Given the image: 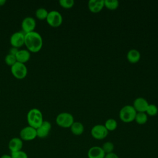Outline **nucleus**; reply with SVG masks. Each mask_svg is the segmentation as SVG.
<instances>
[{"instance_id": "nucleus-1", "label": "nucleus", "mask_w": 158, "mask_h": 158, "mask_svg": "<svg viewBox=\"0 0 158 158\" xmlns=\"http://www.w3.org/2000/svg\"><path fill=\"white\" fill-rule=\"evenodd\" d=\"M43 38L37 31H33L25 34V43L27 49L30 52H38L43 47Z\"/></svg>"}, {"instance_id": "nucleus-2", "label": "nucleus", "mask_w": 158, "mask_h": 158, "mask_svg": "<svg viewBox=\"0 0 158 158\" xmlns=\"http://www.w3.org/2000/svg\"><path fill=\"white\" fill-rule=\"evenodd\" d=\"M27 120L29 126L36 129L44 121L43 114L38 109L32 108L27 113Z\"/></svg>"}, {"instance_id": "nucleus-3", "label": "nucleus", "mask_w": 158, "mask_h": 158, "mask_svg": "<svg viewBox=\"0 0 158 158\" xmlns=\"http://www.w3.org/2000/svg\"><path fill=\"white\" fill-rule=\"evenodd\" d=\"M136 111L131 105L123 106L119 112V118L124 123H130L135 120Z\"/></svg>"}, {"instance_id": "nucleus-4", "label": "nucleus", "mask_w": 158, "mask_h": 158, "mask_svg": "<svg viewBox=\"0 0 158 158\" xmlns=\"http://www.w3.org/2000/svg\"><path fill=\"white\" fill-rule=\"evenodd\" d=\"M56 122L60 127L67 128H70L74 122V118L70 113L61 112L57 115Z\"/></svg>"}, {"instance_id": "nucleus-5", "label": "nucleus", "mask_w": 158, "mask_h": 158, "mask_svg": "<svg viewBox=\"0 0 158 158\" xmlns=\"http://www.w3.org/2000/svg\"><path fill=\"white\" fill-rule=\"evenodd\" d=\"M10 72L15 78L22 80L26 77L28 70L25 64L17 62L15 64L10 67Z\"/></svg>"}, {"instance_id": "nucleus-6", "label": "nucleus", "mask_w": 158, "mask_h": 158, "mask_svg": "<svg viewBox=\"0 0 158 158\" xmlns=\"http://www.w3.org/2000/svg\"><path fill=\"white\" fill-rule=\"evenodd\" d=\"M46 20L49 26L56 28L62 25L63 18L59 12L54 10L48 12Z\"/></svg>"}, {"instance_id": "nucleus-7", "label": "nucleus", "mask_w": 158, "mask_h": 158, "mask_svg": "<svg viewBox=\"0 0 158 158\" xmlns=\"http://www.w3.org/2000/svg\"><path fill=\"white\" fill-rule=\"evenodd\" d=\"M109 131L104 125L98 124L93 127L91 130V135L96 139L101 140L107 137Z\"/></svg>"}, {"instance_id": "nucleus-8", "label": "nucleus", "mask_w": 158, "mask_h": 158, "mask_svg": "<svg viewBox=\"0 0 158 158\" xmlns=\"http://www.w3.org/2000/svg\"><path fill=\"white\" fill-rule=\"evenodd\" d=\"M36 137L37 134L36 129L29 125L23 128L20 131V138L22 141H32Z\"/></svg>"}, {"instance_id": "nucleus-9", "label": "nucleus", "mask_w": 158, "mask_h": 158, "mask_svg": "<svg viewBox=\"0 0 158 158\" xmlns=\"http://www.w3.org/2000/svg\"><path fill=\"white\" fill-rule=\"evenodd\" d=\"M10 43L12 47L18 49L22 47L25 43V33L22 31H19L12 33L10 37Z\"/></svg>"}, {"instance_id": "nucleus-10", "label": "nucleus", "mask_w": 158, "mask_h": 158, "mask_svg": "<svg viewBox=\"0 0 158 158\" xmlns=\"http://www.w3.org/2000/svg\"><path fill=\"white\" fill-rule=\"evenodd\" d=\"M36 20L32 17H27L24 18L21 23L22 31L25 34L35 31L36 28Z\"/></svg>"}, {"instance_id": "nucleus-11", "label": "nucleus", "mask_w": 158, "mask_h": 158, "mask_svg": "<svg viewBox=\"0 0 158 158\" xmlns=\"http://www.w3.org/2000/svg\"><path fill=\"white\" fill-rule=\"evenodd\" d=\"M51 124L49 121L44 120L41 125L36 129L37 137L40 138H45L47 137L51 131Z\"/></svg>"}, {"instance_id": "nucleus-12", "label": "nucleus", "mask_w": 158, "mask_h": 158, "mask_svg": "<svg viewBox=\"0 0 158 158\" xmlns=\"http://www.w3.org/2000/svg\"><path fill=\"white\" fill-rule=\"evenodd\" d=\"M149 103L147 100L143 98L139 97L135 99L133 107L136 112H146Z\"/></svg>"}, {"instance_id": "nucleus-13", "label": "nucleus", "mask_w": 158, "mask_h": 158, "mask_svg": "<svg viewBox=\"0 0 158 158\" xmlns=\"http://www.w3.org/2000/svg\"><path fill=\"white\" fill-rule=\"evenodd\" d=\"M105 155L101 146H99L91 147L87 152L88 158H104Z\"/></svg>"}, {"instance_id": "nucleus-14", "label": "nucleus", "mask_w": 158, "mask_h": 158, "mask_svg": "<svg viewBox=\"0 0 158 158\" xmlns=\"http://www.w3.org/2000/svg\"><path fill=\"white\" fill-rule=\"evenodd\" d=\"M88 9L93 13H98L104 7V0H89L88 3Z\"/></svg>"}, {"instance_id": "nucleus-15", "label": "nucleus", "mask_w": 158, "mask_h": 158, "mask_svg": "<svg viewBox=\"0 0 158 158\" xmlns=\"http://www.w3.org/2000/svg\"><path fill=\"white\" fill-rule=\"evenodd\" d=\"M23 148V141L18 137H14L10 139L8 143V148L10 152L21 151Z\"/></svg>"}, {"instance_id": "nucleus-16", "label": "nucleus", "mask_w": 158, "mask_h": 158, "mask_svg": "<svg viewBox=\"0 0 158 158\" xmlns=\"http://www.w3.org/2000/svg\"><path fill=\"white\" fill-rule=\"evenodd\" d=\"M30 52L27 49H19L15 55L17 61L22 64L27 62L30 60Z\"/></svg>"}, {"instance_id": "nucleus-17", "label": "nucleus", "mask_w": 158, "mask_h": 158, "mask_svg": "<svg viewBox=\"0 0 158 158\" xmlns=\"http://www.w3.org/2000/svg\"><path fill=\"white\" fill-rule=\"evenodd\" d=\"M127 58L129 62L131 64H135L139 62L141 58L140 52L135 49H132L128 51L127 54Z\"/></svg>"}, {"instance_id": "nucleus-18", "label": "nucleus", "mask_w": 158, "mask_h": 158, "mask_svg": "<svg viewBox=\"0 0 158 158\" xmlns=\"http://www.w3.org/2000/svg\"><path fill=\"white\" fill-rule=\"evenodd\" d=\"M72 133L75 136H80L84 132V126L80 122H74L70 127Z\"/></svg>"}, {"instance_id": "nucleus-19", "label": "nucleus", "mask_w": 158, "mask_h": 158, "mask_svg": "<svg viewBox=\"0 0 158 158\" xmlns=\"http://www.w3.org/2000/svg\"><path fill=\"white\" fill-rule=\"evenodd\" d=\"M135 121L139 125H144L148 121V115L146 112H137Z\"/></svg>"}, {"instance_id": "nucleus-20", "label": "nucleus", "mask_w": 158, "mask_h": 158, "mask_svg": "<svg viewBox=\"0 0 158 158\" xmlns=\"http://www.w3.org/2000/svg\"><path fill=\"white\" fill-rule=\"evenodd\" d=\"M48 11L43 7H40L36 9L35 11V16L36 17L40 20H46L48 14Z\"/></svg>"}, {"instance_id": "nucleus-21", "label": "nucleus", "mask_w": 158, "mask_h": 158, "mask_svg": "<svg viewBox=\"0 0 158 158\" xmlns=\"http://www.w3.org/2000/svg\"><path fill=\"white\" fill-rule=\"evenodd\" d=\"M104 125L108 130V131H112L116 130V128H117V122L114 118H109L105 122Z\"/></svg>"}, {"instance_id": "nucleus-22", "label": "nucleus", "mask_w": 158, "mask_h": 158, "mask_svg": "<svg viewBox=\"0 0 158 158\" xmlns=\"http://www.w3.org/2000/svg\"><path fill=\"white\" fill-rule=\"evenodd\" d=\"M119 2L117 0H104V7L107 9L114 10L118 8Z\"/></svg>"}, {"instance_id": "nucleus-23", "label": "nucleus", "mask_w": 158, "mask_h": 158, "mask_svg": "<svg viewBox=\"0 0 158 158\" xmlns=\"http://www.w3.org/2000/svg\"><path fill=\"white\" fill-rule=\"evenodd\" d=\"M103 151L106 154L111 153L114 152V144L113 143L110 141H106L103 143L102 146H101Z\"/></svg>"}, {"instance_id": "nucleus-24", "label": "nucleus", "mask_w": 158, "mask_h": 158, "mask_svg": "<svg viewBox=\"0 0 158 158\" xmlns=\"http://www.w3.org/2000/svg\"><path fill=\"white\" fill-rule=\"evenodd\" d=\"M158 113V108L157 107L153 104H151L148 105V107L146 109V114L149 116H155Z\"/></svg>"}, {"instance_id": "nucleus-25", "label": "nucleus", "mask_w": 158, "mask_h": 158, "mask_svg": "<svg viewBox=\"0 0 158 158\" xmlns=\"http://www.w3.org/2000/svg\"><path fill=\"white\" fill-rule=\"evenodd\" d=\"M4 61L7 65L10 66V67H12L14 64H15L17 62L15 56L12 55L10 54H8L6 56Z\"/></svg>"}, {"instance_id": "nucleus-26", "label": "nucleus", "mask_w": 158, "mask_h": 158, "mask_svg": "<svg viewBox=\"0 0 158 158\" xmlns=\"http://www.w3.org/2000/svg\"><path fill=\"white\" fill-rule=\"evenodd\" d=\"M60 6L64 9L72 8L75 4L73 0H60L59 1Z\"/></svg>"}, {"instance_id": "nucleus-27", "label": "nucleus", "mask_w": 158, "mask_h": 158, "mask_svg": "<svg viewBox=\"0 0 158 158\" xmlns=\"http://www.w3.org/2000/svg\"><path fill=\"white\" fill-rule=\"evenodd\" d=\"M10 156L12 158H28L27 154L22 150L10 152Z\"/></svg>"}, {"instance_id": "nucleus-28", "label": "nucleus", "mask_w": 158, "mask_h": 158, "mask_svg": "<svg viewBox=\"0 0 158 158\" xmlns=\"http://www.w3.org/2000/svg\"><path fill=\"white\" fill-rule=\"evenodd\" d=\"M104 158H119V157L117 154L113 152L106 154L104 156Z\"/></svg>"}, {"instance_id": "nucleus-29", "label": "nucleus", "mask_w": 158, "mask_h": 158, "mask_svg": "<svg viewBox=\"0 0 158 158\" xmlns=\"http://www.w3.org/2000/svg\"><path fill=\"white\" fill-rule=\"evenodd\" d=\"M19 49L18 48H14V47H12L10 50H9V54H10L12 55H14V56H15L17 54V53L19 51Z\"/></svg>"}, {"instance_id": "nucleus-30", "label": "nucleus", "mask_w": 158, "mask_h": 158, "mask_svg": "<svg viewBox=\"0 0 158 158\" xmlns=\"http://www.w3.org/2000/svg\"><path fill=\"white\" fill-rule=\"evenodd\" d=\"M0 158H12L10 154H3L1 156Z\"/></svg>"}, {"instance_id": "nucleus-31", "label": "nucleus", "mask_w": 158, "mask_h": 158, "mask_svg": "<svg viewBox=\"0 0 158 158\" xmlns=\"http://www.w3.org/2000/svg\"><path fill=\"white\" fill-rule=\"evenodd\" d=\"M6 2V0H0V6H4Z\"/></svg>"}]
</instances>
